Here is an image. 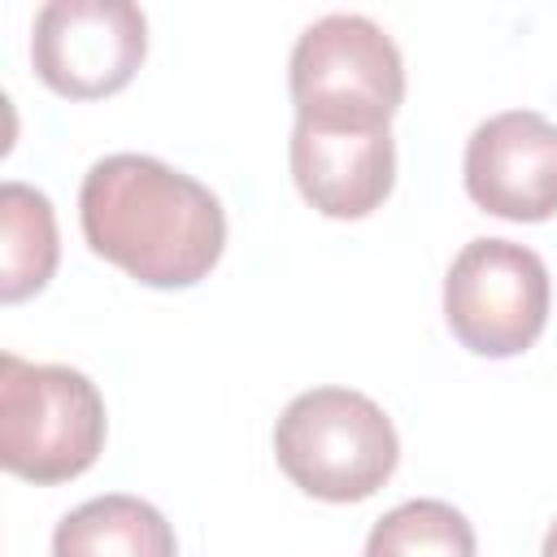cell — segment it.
Segmentation results:
<instances>
[{
  "label": "cell",
  "mask_w": 557,
  "mask_h": 557,
  "mask_svg": "<svg viewBox=\"0 0 557 557\" xmlns=\"http://www.w3.org/2000/svg\"><path fill=\"white\" fill-rule=\"evenodd\" d=\"M78 222L91 252L144 287H191L226 248L218 196L144 152H113L87 170Z\"/></svg>",
  "instance_id": "obj_1"
},
{
  "label": "cell",
  "mask_w": 557,
  "mask_h": 557,
  "mask_svg": "<svg viewBox=\"0 0 557 557\" xmlns=\"http://www.w3.org/2000/svg\"><path fill=\"white\" fill-rule=\"evenodd\" d=\"M278 470L318 500L348 505L374 496L396 461V426L392 418L352 387H313L300 392L274 426Z\"/></svg>",
  "instance_id": "obj_2"
},
{
  "label": "cell",
  "mask_w": 557,
  "mask_h": 557,
  "mask_svg": "<svg viewBox=\"0 0 557 557\" xmlns=\"http://www.w3.org/2000/svg\"><path fill=\"white\" fill-rule=\"evenodd\" d=\"M104 448V400L83 370L0 352V466L26 483H65Z\"/></svg>",
  "instance_id": "obj_3"
},
{
  "label": "cell",
  "mask_w": 557,
  "mask_h": 557,
  "mask_svg": "<svg viewBox=\"0 0 557 557\" xmlns=\"http://www.w3.org/2000/svg\"><path fill=\"white\" fill-rule=\"evenodd\" d=\"M287 87L296 122L387 126L405 100V61L383 26L357 13H331L292 48Z\"/></svg>",
  "instance_id": "obj_4"
},
{
  "label": "cell",
  "mask_w": 557,
  "mask_h": 557,
  "mask_svg": "<svg viewBox=\"0 0 557 557\" xmlns=\"http://www.w3.org/2000/svg\"><path fill=\"white\" fill-rule=\"evenodd\" d=\"M444 318L474 357H518L548 322V270L513 239H470L444 278Z\"/></svg>",
  "instance_id": "obj_5"
},
{
  "label": "cell",
  "mask_w": 557,
  "mask_h": 557,
  "mask_svg": "<svg viewBox=\"0 0 557 557\" xmlns=\"http://www.w3.org/2000/svg\"><path fill=\"white\" fill-rule=\"evenodd\" d=\"M148 52V22L126 0H52L35 13L30 61L44 87L70 100L122 91Z\"/></svg>",
  "instance_id": "obj_6"
},
{
  "label": "cell",
  "mask_w": 557,
  "mask_h": 557,
  "mask_svg": "<svg viewBox=\"0 0 557 557\" xmlns=\"http://www.w3.org/2000/svg\"><path fill=\"white\" fill-rule=\"evenodd\" d=\"M470 200L505 222H544L557 213V122L535 109H509L474 126L466 144Z\"/></svg>",
  "instance_id": "obj_7"
},
{
  "label": "cell",
  "mask_w": 557,
  "mask_h": 557,
  "mask_svg": "<svg viewBox=\"0 0 557 557\" xmlns=\"http://www.w3.org/2000/svg\"><path fill=\"white\" fill-rule=\"evenodd\" d=\"M292 178L300 196L339 222L374 213L396 183V144L387 126H292Z\"/></svg>",
  "instance_id": "obj_8"
},
{
  "label": "cell",
  "mask_w": 557,
  "mask_h": 557,
  "mask_svg": "<svg viewBox=\"0 0 557 557\" xmlns=\"http://www.w3.org/2000/svg\"><path fill=\"white\" fill-rule=\"evenodd\" d=\"M52 557H178L174 527L139 496L109 492L57 522Z\"/></svg>",
  "instance_id": "obj_9"
},
{
  "label": "cell",
  "mask_w": 557,
  "mask_h": 557,
  "mask_svg": "<svg viewBox=\"0 0 557 557\" xmlns=\"http://www.w3.org/2000/svg\"><path fill=\"white\" fill-rule=\"evenodd\" d=\"M57 213L39 187H0V300L17 305L48 287L57 270Z\"/></svg>",
  "instance_id": "obj_10"
},
{
  "label": "cell",
  "mask_w": 557,
  "mask_h": 557,
  "mask_svg": "<svg viewBox=\"0 0 557 557\" xmlns=\"http://www.w3.org/2000/svg\"><path fill=\"white\" fill-rule=\"evenodd\" d=\"M366 557H474V527L448 500H405L374 522Z\"/></svg>",
  "instance_id": "obj_11"
},
{
  "label": "cell",
  "mask_w": 557,
  "mask_h": 557,
  "mask_svg": "<svg viewBox=\"0 0 557 557\" xmlns=\"http://www.w3.org/2000/svg\"><path fill=\"white\" fill-rule=\"evenodd\" d=\"M540 557H557V522L548 527V535H544V548H540Z\"/></svg>",
  "instance_id": "obj_12"
}]
</instances>
